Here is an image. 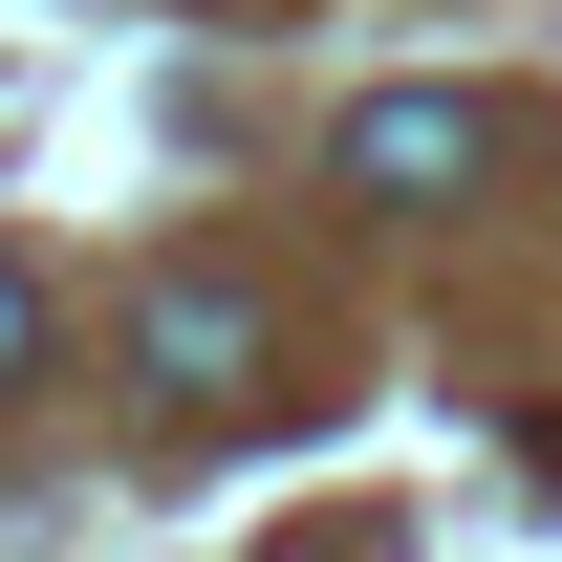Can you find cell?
<instances>
[{
  "instance_id": "cell-3",
  "label": "cell",
  "mask_w": 562,
  "mask_h": 562,
  "mask_svg": "<svg viewBox=\"0 0 562 562\" xmlns=\"http://www.w3.org/2000/svg\"><path fill=\"white\" fill-rule=\"evenodd\" d=\"M44 347H66V303H44V260H0V390H44Z\"/></svg>"
},
{
  "instance_id": "cell-2",
  "label": "cell",
  "mask_w": 562,
  "mask_h": 562,
  "mask_svg": "<svg viewBox=\"0 0 562 562\" xmlns=\"http://www.w3.org/2000/svg\"><path fill=\"white\" fill-rule=\"evenodd\" d=\"M476 109H454V87H368V109H347V151H325V173H347V195H390V216H412V195H454V173H476Z\"/></svg>"
},
{
  "instance_id": "cell-1",
  "label": "cell",
  "mask_w": 562,
  "mask_h": 562,
  "mask_svg": "<svg viewBox=\"0 0 562 562\" xmlns=\"http://www.w3.org/2000/svg\"><path fill=\"white\" fill-rule=\"evenodd\" d=\"M109 347H131L151 412H238V390L281 368V325H260V281H238V260H151L131 303H109Z\"/></svg>"
}]
</instances>
